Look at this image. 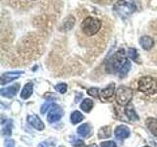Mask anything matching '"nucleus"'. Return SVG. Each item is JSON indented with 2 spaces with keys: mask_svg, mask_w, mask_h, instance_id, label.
I'll use <instances>...</instances> for the list:
<instances>
[{
  "mask_svg": "<svg viewBox=\"0 0 157 147\" xmlns=\"http://www.w3.org/2000/svg\"><path fill=\"white\" fill-rule=\"evenodd\" d=\"M110 20L102 15L86 14L78 28V39L86 47H104L111 28Z\"/></svg>",
  "mask_w": 157,
  "mask_h": 147,
  "instance_id": "1",
  "label": "nucleus"
},
{
  "mask_svg": "<svg viewBox=\"0 0 157 147\" xmlns=\"http://www.w3.org/2000/svg\"><path fill=\"white\" fill-rule=\"evenodd\" d=\"M125 50L124 49H120L117 52H115L113 55L110 57V59L106 62L105 64V70L109 74H116L119 73L121 67L123 66L125 60Z\"/></svg>",
  "mask_w": 157,
  "mask_h": 147,
  "instance_id": "2",
  "label": "nucleus"
},
{
  "mask_svg": "<svg viewBox=\"0 0 157 147\" xmlns=\"http://www.w3.org/2000/svg\"><path fill=\"white\" fill-rule=\"evenodd\" d=\"M114 12L117 13L122 18H127L131 16V15L136 11V4L126 1V0H118L114 5Z\"/></svg>",
  "mask_w": 157,
  "mask_h": 147,
  "instance_id": "3",
  "label": "nucleus"
},
{
  "mask_svg": "<svg viewBox=\"0 0 157 147\" xmlns=\"http://www.w3.org/2000/svg\"><path fill=\"white\" fill-rule=\"evenodd\" d=\"M137 88L145 94H154L157 92V80L149 76L142 77L139 81Z\"/></svg>",
  "mask_w": 157,
  "mask_h": 147,
  "instance_id": "4",
  "label": "nucleus"
},
{
  "mask_svg": "<svg viewBox=\"0 0 157 147\" xmlns=\"http://www.w3.org/2000/svg\"><path fill=\"white\" fill-rule=\"evenodd\" d=\"M132 98V90L129 87L120 86L116 92V101L121 106H127L130 104Z\"/></svg>",
  "mask_w": 157,
  "mask_h": 147,
  "instance_id": "5",
  "label": "nucleus"
},
{
  "mask_svg": "<svg viewBox=\"0 0 157 147\" xmlns=\"http://www.w3.org/2000/svg\"><path fill=\"white\" fill-rule=\"evenodd\" d=\"M63 114H64V111L62 108L60 106L54 104L51 108V110L49 111V113L47 114V122L50 123V124L55 123L61 119Z\"/></svg>",
  "mask_w": 157,
  "mask_h": 147,
  "instance_id": "6",
  "label": "nucleus"
},
{
  "mask_svg": "<svg viewBox=\"0 0 157 147\" xmlns=\"http://www.w3.org/2000/svg\"><path fill=\"white\" fill-rule=\"evenodd\" d=\"M22 74H23V72H21V71L4 73L1 76V85H7V83L11 82L12 81L16 80V78H18Z\"/></svg>",
  "mask_w": 157,
  "mask_h": 147,
  "instance_id": "7",
  "label": "nucleus"
},
{
  "mask_svg": "<svg viewBox=\"0 0 157 147\" xmlns=\"http://www.w3.org/2000/svg\"><path fill=\"white\" fill-rule=\"evenodd\" d=\"M19 88H20V85L19 83H16V85H14L12 86H9L6 88H1V89H0V94L4 97L12 98L17 94V92L19 91Z\"/></svg>",
  "mask_w": 157,
  "mask_h": 147,
  "instance_id": "8",
  "label": "nucleus"
},
{
  "mask_svg": "<svg viewBox=\"0 0 157 147\" xmlns=\"http://www.w3.org/2000/svg\"><path fill=\"white\" fill-rule=\"evenodd\" d=\"M114 83H110L107 87L100 91V98L103 101H110L112 99L113 95H114Z\"/></svg>",
  "mask_w": 157,
  "mask_h": 147,
  "instance_id": "9",
  "label": "nucleus"
},
{
  "mask_svg": "<svg viewBox=\"0 0 157 147\" xmlns=\"http://www.w3.org/2000/svg\"><path fill=\"white\" fill-rule=\"evenodd\" d=\"M28 122L29 124L32 126H33L34 129L37 130H44V124L42 123V121L39 119V118L36 115H29L28 116Z\"/></svg>",
  "mask_w": 157,
  "mask_h": 147,
  "instance_id": "10",
  "label": "nucleus"
},
{
  "mask_svg": "<svg viewBox=\"0 0 157 147\" xmlns=\"http://www.w3.org/2000/svg\"><path fill=\"white\" fill-rule=\"evenodd\" d=\"M115 136L117 139L123 140L129 137L130 135V129L126 126H118L115 130Z\"/></svg>",
  "mask_w": 157,
  "mask_h": 147,
  "instance_id": "11",
  "label": "nucleus"
},
{
  "mask_svg": "<svg viewBox=\"0 0 157 147\" xmlns=\"http://www.w3.org/2000/svg\"><path fill=\"white\" fill-rule=\"evenodd\" d=\"M37 1V0H9V4L11 5L13 8H26L27 6H31V5Z\"/></svg>",
  "mask_w": 157,
  "mask_h": 147,
  "instance_id": "12",
  "label": "nucleus"
},
{
  "mask_svg": "<svg viewBox=\"0 0 157 147\" xmlns=\"http://www.w3.org/2000/svg\"><path fill=\"white\" fill-rule=\"evenodd\" d=\"M140 43L144 49H145V50H149V49L153 46L154 40H153V38L148 36H144L140 38Z\"/></svg>",
  "mask_w": 157,
  "mask_h": 147,
  "instance_id": "13",
  "label": "nucleus"
},
{
  "mask_svg": "<svg viewBox=\"0 0 157 147\" xmlns=\"http://www.w3.org/2000/svg\"><path fill=\"white\" fill-rule=\"evenodd\" d=\"M145 124L147 129L150 130L151 134L157 137V119H155V118H148V119H146Z\"/></svg>",
  "mask_w": 157,
  "mask_h": 147,
  "instance_id": "14",
  "label": "nucleus"
},
{
  "mask_svg": "<svg viewBox=\"0 0 157 147\" xmlns=\"http://www.w3.org/2000/svg\"><path fill=\"white\" fill-rule=\"evenodd\" d=\"M33 83L28 82L27 85L24 86L23 90L21 92V97L23 99H28V98H29L33 94Z\"/></svg>",
  "mask_w": 157,
  "mask_h": 147,
  "instance_id": "15",
  "label": "nucleus"
},
{
  "mask_svg": "<svg viewBox=\"0 0 157 147\" xmlns=\"http://www.w3.org/2000/svg\"><path fill=\"white\" fill-rule=\"evenodd\" d=\"M75 18L73 16H68L65 20L63 21V24H62V28L63 31H70L71 28H73V27L75 26Z\"/></svg>",
  "mask_w": 157,
  "mask_h": 147,
  "instance_id": "16",
  "label": "nucleus"
},
{
  "mask_svg": "<svg viewBox=\"0 0 157 147\" xmlns=\"http://www.w3.org/2000/svg\"><path fill=\"white\" fill-rule=\"evenodd\" d=\"M125 112H126L127 117L129 118L131 121H137V120H139V116H137V114L136 113V111L134 109V106H132V105H131V104L128 105L126 107Z\"/></svg>",
  "mask_w": 157,
  "mask_h": 147,
  "instance_id": "17",
  "label": "nucleus"
},
{
  "mask_svg": "<svg viewBox=\"0 0 157 147\" xmlns=\"http://www.w3.org/2000/svg\"><path fill=\"white\" fill-rule=\"evenodd\" d=\"M78 134L82 137H86L90 134V126L88 124H82L78 127Z\"/></svg>",
  "mask_w": 157,
  "mask_h": 147,
  "instance_id": "18",
  "label": "nucleus"
},
{
  "mask_svg": "<svg viewBox=\"0 0 157 147\" xmlns=\"http://www.w3.org/2000/svg\"><path fill=\"white\" fill-rule=\"evenodd\" d=\"M2 134L3 135H11L12 134V121L7 120L6 122H2Z\"/></svg>",
  "mask_w": 157,
  "mask_h": 147,
  "instance_id": "19",
  "label": "nucleus"
},
{
  "mask_svg": "<svg viewBox=\"0 0 157 147\" xmlns=\"http://www.w3.org/2000/svg\"><path fill=\"white\" fill-rule=\"evenodd\" d=\"M93 107V101L90 98H86V99H83V101L82 102L81 104V109L83 111V112H90V110L92 109Z\"/></svg>",
  "mask_w": 157,
  "mask_h": 147,
  "instance_id": "20",
  "label": "nucleus"
},
{
  "mask_svg": "<svg viewBox=\"0 0 157 147\" xmlns=\"http://www.w3.org/2000/svg\"><path fill=\"white\" fill-rule=\"evenodd\" d=\"M70 120H71L73 125H77V124H78V123L82 122L83 120V115L82 114L81 112L75 111V112H73L72 114H71Z\"/></svg>",
  "mask_w": 157,
  "mask_h": 147,
  "instance_id": "21",
  "label": "nucleus"
},
{
  "mask_svg": "<svg viewBox=\"0 0 157 147\" xmlns=\"http://www.w3.org/2000/svg\"><path fill=\"white\" fill-rule=\"evenodd\" d=\"M130 69H131V62L128 60V59H126L124 64H123V66L121 67L120 71H119V76H120V77L121 78L124 77L127 75V74H128V72L130 71Z\"/></svg>",
  "mask_w": 157,
  "mask_h": 147,
  "instance_id": "22",
  "label": "nucleus"
},
{
  "mask_svg": "<svg viewBox=\"0 0 157 147\" xmlns=\"http://www.w3.org/2000/svg\"><path fill=\"white\" fill-rule=\"evenodd\" d=\"M110 135H111V127L108 126L102 127V129L98 131V137H99V138H102V139L108 138Z\"/></svg>",
  "mask_w": 157,
  "mask_h": 147,
  "instance_id": "23",
  "label": "nucleus"
},
{
  "mask_svg": "<svg viewBox=\"0 0 157 147\" xmlns=\"http://www.w3.org/2000/svg\"><path fill=\"white\" fill-rule=\"evenodd\" d=\"M54 104H55V103H54L53 101H51V100H47V101L41 106V113H42V114H45L46 111L50 109V108H52V106H53Z\"/></svg>",
  "mask_w": 157,
  "mask_h": 147,
  "instance_id": "24",
  "label": "nucleus"
},
{
  "mask_svg": "<svg viewBox=\"0 0 157 147\" xmlns=\"http://www.w3.org/2000/svg\"><path fill=\"white\" fill-rule=\"evenodd\" d=\"M128 56H129L132 60H137V57H139V54H137V51L136 49L135 48H130L129 50H128Z\"/></svg>",
  "mask_w": 157,
  "mask_h": 147,
  "instance_id": "25",
  "label": "nucleus"
},
{
  "mask_svg": "<svg viewBox=\"0 0 157 147\" xmlns=\"http://www.w3.org/2000/svg\"><path fill=\"white\" fill-rule=\"evenodd\" d=\"M87 93L90 96H93V97H95V98H99V94H100L99 89H98V88H96V87H91V88H90V89L87 90Z\"/></svg>",
  "mask_w": 157,
  "mask_h": 147,
  "instance_id": "26",
  "label": "nucleus"
},
{
  "mask_svg": "<svg viewBox=\"0 0 157 147\" xmlns=\"http://www.w3.org/2000/svg\"><path fill=\"white\" fill-rule=\"evenodd\" d=\"M55 89L59 92L61 93V94H64L66 91H67V85L66 83H59L55 86Z\"/></svg>",
  "mask_w": 157,
  "mask_h": 147,
  "instance_id": "27",
  "label": "nucleus"
},
{
  "mask_svg": "<svg viewBox=\"0 0 157 147\" xmlns=\"http://www.w3.org/2000/svg\"><path fill=\"white\" fill-rule=\"evenodd\" d=\"M100 147H117L116 143L114 141H104V142H101L100 143Z\"/></svg>",
  "mask_w": 157,
  "mask_h": 147,
  "instance_id": "28",
  "label": "nucleus"
},
{
  "mask_svg": "<svg viewBox=\"0 0 157 147\" xmlns=\"http://www.w3.org/2000/svg\"><path fill=\"white\" fill-rule=\"evenodd\" d=\"M72 144L74 146H76V147H78L80 145H82L83 144V142L80 139H77L75 138V137H73V139H72Z\"/></svg>",
  "mask_w": 157,
  "mask_h": 147,
  "instance_id": "29",
  "label": "nucleus"
},
{
  "mask_svg": "<svg viewBox=\"0 0 157 147\" xmlns=\"http://www.w3.org/2000/svg\"><path fill=\"white\" fill-rule=\"evenodd\" d=\"M5 147H15V141L13 139H7L5 141Z\"/></svg>",
  "mask_w": 157,
  "mask_h": 147,
  "instance_id": "30",
  "label": "nucleus"
},
{
  "mask_svg": "<svg viewBox=\"0 0 157 147\" xmlns=\"http://www.w3.org/2000/svg\"><path fill=\"white\" fill-rule=\"evenodd\" d=\"M94 2H97V3H102V4H107V3H110L112 1H114V0H93Z\"/></svg>",
  "mask_w": 157,
  "mask_h": 147,
  "instance_id": "31",
  "label": "nucleus"
},
{
  "mask_svg": "<svg viewBox=\"0 0 157 147\" xmlns=\"http://www.w3.org/2000/svg\"><path fill=\"white\" fill-rule=\"evenodd\" d=\"M38 147H48V144H47V142L44 141V142H41V143L38 145Z\"/></svg>",
  "mask_w": 157,
  "mask_h": 147,
  "instance_id": "32",
  "label": "nucleus"
},
{
  "mask_svg": "<svg viewBox=\"0 0 157 147\" xmlns=\"http://www.w3.org/2000/svg\"><path fill=\"white\" fill-rule=\"evenodd\" d=\"M59 147H65V146H59Z\"/></svg>",
  "mask_w": 157,
  "mask_h": 147,
  "instance_id": "33",
  "label": "nucleus"
},
{
  "mask_svg": "<svg viewBox=\"0 0 157 147\" xmlns=\"http://www.w3.org/2000/svg\"><path fill=\"white\" fill-rule=\"evenodd\" d=\"M144 147H148V146H144Z\"/></svg>",
  "mask_w": 157,
  "mask_h": 147,
  "instance_id": "34",
  "label": "nucleus"
}]
</instances>
